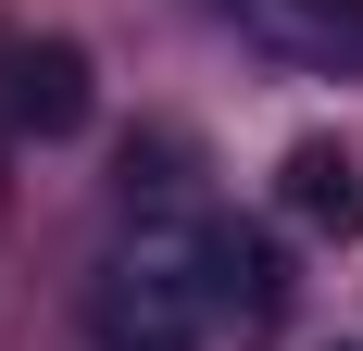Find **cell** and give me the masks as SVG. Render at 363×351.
Returning <instances> with one entry per match:
<instances>
[{
  "label": "cell",
  "instance_id": "obj_1",
  "mask_svg": "<svg viewBox=\"0 0 363 351\" xmlns=\"http://www.w3.org/2000/svg\"><path fill=\"white\" fill-rule=\"evenodd\" d=\"M276 314H289V264L225 213H138L101 264L113 351H251Z\"/></svg>",
  "mask_w": 363,
  "mask_h": 351
},
{
  "label": "cell",
  "instance_id": "obj_2",
  "mask_svg": "<svg viewBox=\"0 0 363 351\" xmlns=\"http://www.w3.org/2000/svg\"><path fill=\"white\" fill-rule=\"evenodd\" d=\"M276 75H363V0H201Z\"/></svg>",
  "mask_w": 363,
  "mask_h": 351
},
{
  "label": "cell",
  "instance_id": "obj_3",
  "mask_svg": "<svg viewBox=\"0 0 363 351\" xmlns=\"http://www.w3.org/2000/svg\"><path fill=\"white\" fill-rule=\"evenodd\" d=\"M101 113V75L75 38H0V126L13 139H88Z\"/></svg>",
  "mask_w": 363,
  "mask_h": 351
},
{
  "label": "cell",
  "instance_id": "obj_4",
  "mask_svg": "<svg viewBox=\"0 0 363 351\" xmlns=\"http://www.w3.org/2000/svg\"><path fill=\"white\" fill-rule=\"evenodd\" d=\"M276 201H289V226H313V239H363V163L338 139H301L289 163H276Z\"/></svg>",
  "mask_w": 363,
  "mask_h": 351
}]
</instances>
